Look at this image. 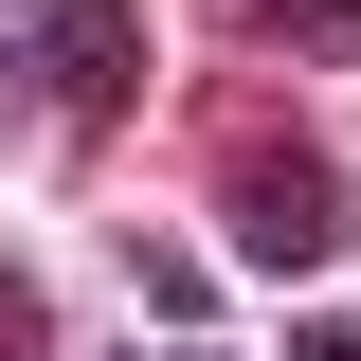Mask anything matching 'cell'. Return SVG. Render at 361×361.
Here are the masks:
<instances>
[{"instance_id":"4","label":"cell","mask_w":361,"mask_h":361,"mask_svg":"<svg viewBox=\"0 0 361 361\" xmlns=\"http://www.w3.org/2000/svg\"><path fill=\"white\" fill-rule=\"evenodd\" d=\"M127 289H145V307H180V325L217 307V289H199V253H180V235H127Z\"/></svg>"},{"instance_id":"1","label":"cell","mask_w":361,"mask_h":361,"mask_svg":"<svg viewBox=\"0 0 361 361\" xmlns=\"http://www.w3.org/2000/svg\"><path fill=\"white\" fill-rule=\"evenodd\" d=\"M199 145H217V235L253 271H325L361 235V180L325 163L307 127H289V109H253V90H217V109H199Z\"/></svg>"},{"instance_id":"5","label":"cell","mask_w":361,"mask_h":361,"mask_svg":"<svg viewBox=\"0 0 361 361\" xmlns=\"http://www.w3.org/2000/svg\"><path fill=\"white\" fill-rule=\"evenodd\" d=\"M54 343V307H37V271H0V361H37Z\"/></svg>"},{"instance_id":"3","label":"cell","mask_w":361,"mask_h":361,"mask_svg":"<svg viewBox=\"0 0 361 361\" xmlns=\"http://www.w3.org/2000/svg\"><path fill=\"white\" fill-rule=\"evenodd\" d=\"M235 37H271V54H307V73H361V0H217Z\"/></svg>"},{"instance_id":"7","label":"cell","mask_w":361,"mask_h":361,"mask_svg":"<svg viewBox=\"0 0 361 361\" xmlns=\"http://www.w3.org/2000/svg\"><path fill=\"white\" fill-rule=\"evenodd\" d=\"M163 361H199V343H163Z\"/></svg>"},{"instance_id":"2","label":"cell","mask_w":361,"mask_h":361,"mask_svg":"<svg viewBox=\"0 0 361 361\" xmlns=\"http://www.w3.org/2000/svg\"><path fill=\"white\" fill-rule=\"evenodd\" d=\"M18 73L54 90V127H127L145 109V18L127 0H18Z\"/></svg>"},{"instance_id":"6","label":"cell","mask_w":361,"mask_h":361,"mask_svg":"<svg viewBox=\"0 0 361 361\" xmlns=\"http://www.w3.org/2000/svg\"><path fill=\"white\" fill-rule=\"evenodd\" d=\"M289 361H361V325H307V343H289Z\"/></svg>"}]
</instances>
